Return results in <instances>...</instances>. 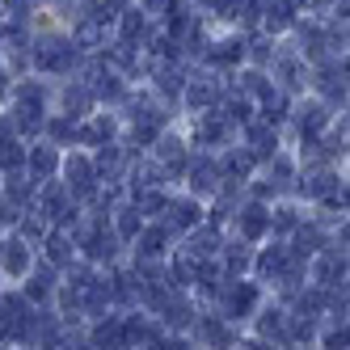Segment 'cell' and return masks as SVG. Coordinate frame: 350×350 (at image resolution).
<instances>
[{
  "label": "cell",
  "instance_id": "obj_1",
  "mask_svg": "<svg viewBox=\"0 0 350 350\" xmlns=\"http://www.w3.org/2000/svg\"><path fill=\"white\" fill-rule=\"evenodd\" d=\"M262 304H266L262 283H254V279H224L219 291H215V299H211L207 308H211L219 321H228V325H249Z\"/></svg>",
  "mask_w": 350,
  "mask_h": 350
},
{
  "label": "cell",
  "instance_id": "obj_2",
  "mask_svg": "<svg viewBox=\"0 0 350 350\" xmlns=\"http://www.w3.org/2000/svg\"><path fill=\"white\" fill-rule=\"evenodd\" d=\"M186 338H190L194 350H232L241 334H237V325L219 321L211 308H198V317H194V325L186 329Z\"/></svg>",
  "mask_w": 350,
  "mask_h": 350
},
{
  "label": "cell",
  "instance_id": "obj_3",
  "mask_svg": "<svg viewBox=\"0 0 350 350\" xmlns=\"http://www.w3.org/2000/svg\"><path fill=\"white\" fill-rule=\"evenodd\" d=\"M34 270V245H26L17 232L0 241V279H13L21 283L26 274Z\"/></svg>",
  "mask_w": 350,
  "mask_h": 350
},
{
  "label": "cell",
  "instance_id": "obj_4",
  "mask_svg": "<svg viewBox=\"0 0 350 350\" xmlns=\"http://www.w3.org/2000/svg\"><path fill=\"white\" fill-rule=\"evenodd\" d=\"M194 317H198V299L190 291H173L165 299V308L157 312V321H161L165 334H186L190 325H194Z\"/></svg>",
  "mask_w": 350,
  "mask_h": 350
},
{
  "label": "cell",
  "instance_id": "obj_5",
  "mask_svg": "<svg viewBox=\"0 0 350 350\" xmlns=\"http://www.w3.org/2000/svg\"><path fill=\"white\" fill-rule=\"evenodd\" d=\"M287 266H291V254H287V245H266V249H258L254 254V266H249V279L254 283H279L283 274H287Z\"/></svg>",
  "mask_w": 350,
  "mask_h": 350
},
{
  "label": "cell",
  "instance_id": "obj_6",
  "mask_svg": "<svg viewBox=\"0 0 350 350\" xmlns=\"http://www.w3.org/2000/svg\"><path fill=\"white\" fill-rule=\"evenodd\" d=\"M55 287H59V274L46 266V262H34V270L21 279V295H26V304L34 308H51V299H55Z\"/></svg>",
  "mask_w": 350,
  "mask_h": 350
},
{
  "label": "cell",
  "instance_id": "obj_7",
  "mask_svg": "<svg viewBox=\"0 0 350 350\" xmlns=\"http://www.w3.org/2000/svg\"><path fill=\"white\" fill-rule=\"evenodd\" d=\"M131 245H135L131 258H139V262H165V258L173 254V232L157 219V224H144L139 237H135Z\"/></svg>",
  "mask_w": 350,
  "mask_h": 350
},
{
  "label": "cell",
  "instance_id": "obj_8",
  "mask_svg": "<svg viewBox=\"0 0 350 350\" xmlns=\"http://www.w3.org/2000/svg\"><path fill=\"white\" fill-rule=\"evenodd\" d=\"M219 249H224V237L211 228V224H198V228H190V232L182 237V249H178V254L190 258V262H211V258H219Z\"/></svg>",
  "mask_w": 350,
  "mask_h": 350
},
{
  "label": "cell",
  "instance_id": "obj_9",
  "mask_svg": "<svg viewBox=\"0 0 350 350\" xmlns=\"http://www.w3.org/2000/svg\"><path fill=\"white\" fill-rule=\"evenodd\" d=\"M287 308L283 304H262L258 312H254V321H249V334L254 338H262V342H270V346H279L283 338H287Z\"/></svg>",
  "mask_w": 350,
  "mask_h": 350
},
{
  "label": "cell",
  "instance_id": "obj_10",
  "mask_svg": "<svg viewBox=\"0 0 350 350\" xmlns=\"http://www.w3.org/2000/svg\"><path fill=\"white\" fill-rule=\"evenodd\" d=\"M237 237L245 241V245H254V241H262V237H270V207L266 203H241L237 207Z\"/></svg>",
  "mask_w": 350,
  "mask_h": 350
},
{
  "label": "cell",
  "instance_id": "obj_11",
  "mask_svg": "<svg viewBox=\"0 0 350 350\" xmlns=\"http://www.w3.org/2000/svg\"><path fill=\"white\" fill-rule=\"evenodd\" d=\"M161 224H165L173 237H186L190 228H198V224H203V207H198V198H169Z\"/></svg>",
  "mask_w": 350,
  "mask_h": 350
},
{
  "label": "cell",
  "instance_id": "obj_12",
  "mask_svg": "<svg viewBox=\"0 0 350 350\" xmlns=\"http://www.w3.org/2000/svg\"><path fill=\"white\" fill-rule=\"evenodd\" d=\"M186 182H190V198H198V194H207V198H215V190H219V165L211 161V157H190V165H186Z\"/></svg>",
  "mask_w": 350,
  "mask_h": 350
},
{
  "label": "cell",
  "instance_id": "obj_13",
  "mask_svg": "<svg viewBox=\"0 0 350 350\" xmlns=\"http://www.w3.org/2000/svg\"><path fill=\"white\" fill-rule=\"evenodd\" d=\"M42 262L51 266L55 274H64L72 262H77V245H72V237L64 228H51V232L42 237Z\"/></svg>",
  "mask_w": 350,
  "mask_h": 350
},
{
  "label": "cell",
  "instance_id": "obj_14",
  "mask_svg": "<svg viewBox=\"0 0 350 350\" xmlns=\"http://www.w3.org/2000/svg\"><path fill=\"white\" fill-rule=\"evenodd\" d=\"M295 122H299V135L304 139H317L325 127H334V114L325 102H299L295 106Z\"/></svg>",
  "mask_w": 350,
  "mask_h": 350
},
{
  "label": "cell",
  "instance_id": "obj_15",
  "mask_svg": "<svg viewBox=\"0 0 350 350\" xmlns=\"http://www.w3.org/2000/svg\"><path fill=\"white\" fill-rule=\"evenodd\" d=\"M299 194L304 198H334V194H346V186L338 182V173L334 169H312L308 178H299Z\"/></svg>",
  "mask_w": 350,
  "mask_h": 350
},
{
  "label": "cell",
  "instance_id": "obj_16",
  "mask_svg": "<svg viewBox=\"0 0 350 350\" xmlns=\"http://www.w3.org/2000/svg\"><path fill=\"white\" fill-rule=\"evenodd\" d=\"M34 194H38V186L26 178V173H5V190H0V198H5L9 207H17V211H30L34 207Z\"/></svg>",
  "mask_w": 350,
  "mask_h": 350
},
{
  "label": "cell",
  "instance_id": "obj_17",
  "mask_svg": "<svg viewBox=\"0 0 350 350\" xmlns=\"http://www.w3.org/2000/svg\"><path fill=\"white\" fill-rule=\"evenodd\" d=\"M26 178L38 186V182H51L55 178V169H59V152H55V148L51 144H42V148H30V152H26Z\"/></svg>",
  "mask_w": 350,
  "mask_h": 350
},
{
  "label": "cell",
  "instance_id": "obj_18",
  "mask_svg": "<svg viewBox=\"0 0 350 350\" xmlns=\"http://www.w3.org/2000/svg\"><path fill=\"white\" fill-rule=\"evenodd\" d=\"M274 81H283L279 93H295L299 85L308 81V64L299 55H274Z\"/></svg>",
  "mask_w": 350,
  "mask_h": 350
},
{
  "label": "cell",
  "instance_id": "obj_19",
  "mask_svg": "<svg viewBox=\"0 0 350 350\" xmlns=\"http://www.w3.org/2000/svg\"><path fill=\"white\" fill-rule=\"evenodd\" d=\"M194 139L203 144V148H224V144L232 139V127H228V122H224V118L211 110L207 118H198V127H194Z\"/></svg>",
  "mask_w": 350,
  "mask_h": 350
},
{
  "label": "cell",
  "instance_id": "obj_20",
  "mask_svg": "<svg viewBox=\"0 0 350 350\" xmlns=\"http://www.w3.org/2000/svg\"><path fill=\"white\" fill-rule=\"evenodd\" d=\"M245 42L249 38H224V42H215V46H203V55L215 64V68H237L241 59H245Z\"/></svg>",
  "mask_w": 350,
  "mask_h": 350
},
{
  "label": "cell",
  "instance_id": "obj_21",
  "mask_svg": "<svg viewBox=\"0 0 350 350\" xmlns=\"http://www.w3.org/2000/svg\"><path fill=\"white\" fill-rule=\"evenodd\" d=\"M295 5H287V0H266V9H262V26L270 30V34H283V30H291L295 26Z\"/></svg>",
  "mask_w": 350,
  "mask_h": 350
},
{
  "label": "cell",
  "instance_id": "obj_22",
  "mask_svg": "<svg viewBox=\"0 0 350 350\" xmlns=\"http://www.w3.org/2000/svg\"><path fill=\"white\" fill-rule=\"evenodd\" d=\"M182 97L190 110H207V106H219V85L215 81H186Z\"/></svg>",
  "mask_w": 350,
  "mask_h": 350
},
{
  "label": "cell",
  "instance_id": "obj_23",
  "mask_svg": "<svg viewBox=\"0 0 350 350\" xmlns=\"http://www.w3.org/2000/svg\"><path fill=\"white\" fill-rule=\"evenodd\" d=\"M144 34H148V17H144L135 5H127V9L118 13V42H131V46H135Z\"/></svg>",
  "mask_w": 350,
  "mask_h": 350
},
{
  "label": "cell",
  "instance_id": "obj_24",
  "mask_svg": "<svg viewBox=\"0 0 350 350\" xmlns=\"http://www.w3.org/2000/svg\"><path fill=\"white\" fill-rule=\"evenodd\" d=\"M64 110H68V118H85V114L93 110V93H89L85 81H72V85L64 89Z\"/></svg>",
  "mask_w": 350,
  "mask_h": 350
},
{
  "label": "cell",
  "instance_id": "obj_25",
  "mask_svg": "<svg viewBox=\"0 0 350 350\" xmlns=\"http://www.w3.org/2000/svg\"><path fill=\"white\" fill-rule=\"evenodd\" d=\"M186 72L182 68H173V64H161L157 68V93L161 97H182V89H186Z\"/></svg>",
  "mask_w": 350,
  "mask_h": 350
},
{
  "label": "cell",
  "instance_id": "obj_26",
  "mask_svg": "<svg viewBox=\"0 0 350 350\" xmlns=\"http://www.w3.org/2000/svg\"><path fill=\"white\" fill-rule=\"evenodd\" d=\"M299 224H304V219H299L295 207H274V211H270V232H274V237H291Z\"/></svg>",
  "mask_w": 350,
  "mask_h": 350
},
{
  "label": "cell",
  "instance_id": "obj_27",
  "mask_svg": "<svg viewBox=\"0 0 350 350\" xmlns=\"http://www.w3.org/2000/svg\"><path fill=\"white\" fill-rule=\"evenodd\" d=\"M42 131L51 135L55 144H72V139H77V118H68V114H59V118H46V122H42Z\"/></svg>",
  "mask_w": 350,
  "mask_h": 350
},
{
  "label": "cell",
  "instance_id": "obj_28",
  "mask_svg": "<svg viewBox=\"0 0 350 350\" xmlns=\"http://www.w3.org/2000/svg\"><path fill=\"white\" fill-rule=\"evenodd\" d=\"M0 169H5V173H17V169H26V148H21L17 139H9L5 148H0Z\"/></svg>",
  "mask_w": 350,
  "mask_h": 350
},
{
  "label": "cell",
  "instance_id": "obj_29",
  "mask_svg": "<svg viewBox=\"0 0 350 350\" xmlns=\"http://www.w3.org/2000/svg\"><path fill=\"white\" fill-rule=\"evenodd\" d=\"M237 5H241V0H207V9L215 17H237Z\"/></svg>",
  "mask_w": 350,
  "mask_h": 350
},
{
  "label": "cell",
  "instance_id": "obj_30",
  "mask_svg": "<svg viewBox=\"0 0 350 350\" xmlns=\"http://www.w3.org/2000/svg\"><path fill=\"white\" fill-rule=\"evenodd\" d=\"M169 5H173V0H139L135 9H139V13H165Z\"/></svg>",
  "mask_w": 350,
  "mask_h": 350
},
{
  "label": "cell",
  "instance_id": "obj_31",
  "mask_svg": "<svg viewBox=\"0 0 350 350\" xmlns=\"http://www.w3.org/2000/svg\"><path fill=\"white\" fill-rule=\"evenodd\" d=\"M72 350H93V346H89V342H85V334H81V338H77V346H72Z\"/></svg>",
  "mask_w": 350,
  "mask_h": 350
},
{
  "label": "cell",
  "instance_id": "obj_32",
  "mask_svg": "<svg viewBox=\"0 0 350 350\" xmlns=\"http://www.w3.org/2000/svg\"><path fill=\"white\" fill-rule=\"evenodd\" d=\"M0 291H5V279H0Z\"/></svg>",
  "mask_w": 350,
  "mask_h": 350
}]
</instances>
